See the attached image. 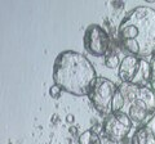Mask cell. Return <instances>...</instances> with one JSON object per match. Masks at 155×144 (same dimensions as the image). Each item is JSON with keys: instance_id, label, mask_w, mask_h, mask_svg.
Here are the masks:
<instances>
[{"instance_id": "7c38bea8", "label": "cell", "mask_w": 155, "mask_h": 144, "mask_svg": "<svg viewBox=\"0 0 155 144\" xmlns=\"http://www.w3.org/2000/svg\"><path fill=\"white\" fill-rule=\"evenodd\" d=\"M150 63H151V67H153V79H151V83H150V86L155 92V53L150 57Z\"/></svg>"}, {"instance_id": "5b68a950", "label": "cell", "mask_w": 155, "mask_h": 144, "mask_svg": "<svg viewBox=\"0 0 155 144\" xmlns=\"http://www.w3.org/2000/svg\"><path fill=\"white\" fill-rule=\"evenodd\" d=\"M116 90L118 85L111 80L106 77H97L88 98L100 116L106 118L113 113V100Z\"/></svg>"}, {"instance_id": "9a60e30c", "label": "cell", "mask_w": 155, "mask_h": 144, "mask_svg": "<svg viewBox=\"0 0 155 144\" xmlns=\"http://www.w3.org/2000/svg\"><path fill=\"white\" fill-rule=\"evenodd\" d=\"M66 122H69V124L74 122V116H72V114H67L66 116Z\"/></svg>"}, {"instance_id": "ba28073f", "label": "cell", "mask_w": 155, "mask_h": 144, "mask_svg": "<svg viewBox=\"0 0 155 144\" xmlns=\"http://www.w3.org/2000/svg\"><path fill=\"white\" fill-rule=\"evenodd\" d=\"M130 144H155V133L151 127L146 125L137 127L130 138Z\"/></svg>"}, {"instance_id": "8fae6325", "label": "cell", "mask_w": 155, "mask_h": 144, "mask_svg": "<svg viewBox=\"0 0 155 144\" xmlns=\"http://www.w3.org/2000/svg\"><path fill=\"white\" fill-rule=\"evenodd\" d=\"M64 92L60 86H58L57 84H54V85H52L51 88H49V95L53 98V99H58L61 97V93Z\"/></svg>"}, {"instance_id": "6da1fadb", "label": "cell", "mask_w": 155, "mask_h": 144, "mask_svg": "<svg viewBox=\"0 0 155 144\" xmlns=\"http://www.w3.org/2000/svg\"><path fill=\"white\" fill-rule=\"evenodd\" d=\"M118 40L130 55L151 57L155 53V9L137 7L128 12L119 25Z\"/></svg>"}, {"instance_id": "52a82bcc", "label": "cell", "mask_w": 155, "mask_h": 144, "mask_svg": "<svg viewBox=\"0 0 155 144\" xmlns=\"http://www.w3.org/2000/svg\"><path fill=\"white\" fill-rule=\"evenodd\" d=\"M134 126L132 120L124 112H113L105 118L102 125L104 135L113 140L122 143L128 138L130 130Z\"/></svg>"}, {"instance_id": "9c48e42d", "label": "cell", "mask_w": 155, "mask_h": 144, "mask_svg": "<svg viewBox=\"0 0 155 144\" xmlns=\"http://www.w3.org/2000/svg\"><path fill=\"white\" fill-rule=\"evenodd\" d=\"M78 143L79 144H101L102 143V134L94 133L92 129L85 130L81 133L79 138H78Z\"/></svg>"}, {"instance_id": "5bb4252c", "label": "cell", "mask_w": 155, "mask_h": 144, "mask_svg": "<svg viewBox=\"0 0 155 144\" xmlns=\"http://www.w3.org/2000/svg\"><path fill=\"white\" fill-rule=\"evenodd\" d=\"M101 144H120V143H118V142L113 140V139L107 138L106 135H104V133H102V143H101Z\"/></svg>"}, {"instance_id": "7a4b0ae2", "label": "cell", "mask_w": 155, "mask_h": 144, "mask_svg": "<svg viewBox=\"0 0 155 144\" xmlns=\"http://www.w3.org/2000/svg\"><path fill=\"white\" fill-rule=\"evenodd\" d=\"M97 77L98 76L91 61L78 52L65 50L54 59L53 81L71 95H89Z\"/></svg>"}, {"instance_id": "3957f363", "label": "cell", "mask_w": 155, "mask_h": 144, "mask_svg": "<svg viewBox=\"0 0 155 144\" xmlns=\"http://www.w3.org/2000/svg\"><path fill=\"white\" fill-rule=\"evenodd\" d=\"M119 90L124 97V113H127L136 127L146 126L155 117V92L151 86L120 84Z\"/></svg>"}, {"instance_id": "30bf717a", "label": "cell", "mask_w": 155, "mask_h": 144, "mask_svg": "<svg viewBox=\"0 0 155 144\" xmlns=\"http://www.w3.org/2000/svg\"><path fill=\"white\" fill-rule=\"evenodd\" d=\"M120 62L122 61H119V55L116 54L115 52H111V49L109 50L107 54L105 55V64H106V67H109V68H119Z\"/></svg>"}, {"instance_id": "2e32d148", "label": "cell", "mask_w": 155, "mask_h": 144, "mask_svg": "<svg viewBox=\"0 0 155 144\" xmlns=\"http://www.w3.org/2000/svg\"><path fill=\"white\" fill-rule=\"evenodd\" d=\"M9 144H12V143H9Z\"/></svg>"}, {"instance_id": "277c9868", "label": "cell", "mask_w": 155, "mask_h": 144, "mask_svg": "<svg viewBox=\"0 0 155 144\" xmlns=\"http://www.w3.org/2000/svg\"><path fill=\"white\" fill-rule=\"evenodd\" d=\"M118 76L122 84L150 86L153 79V67L147 59L127 54L120 62Z\"/></svg>"}, {"instance_id": "4fadbf2b", "label": "cell", "mask_w": 155, "mask_h": 144, "mask_svg": "<svg viewBox=\"0 0 155 144\" xmlns=\"http://www.w3.org/2000/svg\"><path fill=\"white\" fill-rule=\"evenodd\" d=\"M69 133H70V135H72V136H78V134H79V129H78L76 125H70L69 126Z\"/></svg>"}, {"instance_id": "8992f818", "label": "cell", "mask_w": 155, "mask_h": 144, "mask_svg": "<svg viewBox=\"0 0 155 144\" xmlns=\"http://www.w3.org/2000/svg\"><path fill=\"white\" fill-rule=\"evenodd\" d=\"M83 42L84 49L94 57H105L111 49V37L100 25H89L85 28Z\"/></svg>"}]
</instances>
